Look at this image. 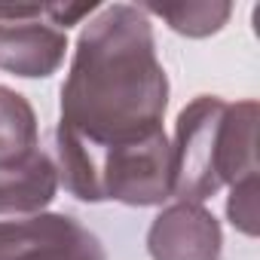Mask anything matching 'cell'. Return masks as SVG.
Here are the masks:
<instances>
[{
  "mask_svg": "<svg viewBox=\"0 0 260 260\" xmlns=\"http://www.w3.org/2000/svg\"><path fill=\"white\" fill-rule=\"evenodd\" d=\"M55 159L43 150L22 156L19 162L0 166V217L43 214L58 193Z\"/></svg>",
  "mask_w": 260,
  "mask_h": 260,
  "instance_id": "5b68a950",
  "label": "cell"
},
{
  "mask_svg": "<svg viewBox=\"0 0 260 260\" xmlns=\"http://www.w3.org/2000/svg\"><path fill=\"white\" fill-rule=\"evenodd\" d=\"M166 107L169 77L147 13L128 4L104 7L77 37L55 141L83 150L128 144L162 128Z\"/></svg>",
  "mask_w": 260,
  "mask_h": 260,
  "instance_id": "6da1fadb",
  "label": "cell"
},
{
  "mask_svg": "<svg viewBox=\"0 0 260 260\" xmlns=\"http://www.w3.org/2000/svg\"><path fill=\"white\" fill-rule=\"evenodd\" d=\"M77 217L71 214H34L0 220V260H37L43 248H49L58 236H64Z\"/></svg>",
  "mask_w": 260,
  "mask_h": 260,
  "instance_id": "8992f818",
  "label": "cell"
},
{
  "mask_svg": "<svg viewBox=\"0 0 260 260\" xmlns=\"http://www.w3.org/2000/svg\"><path fill=\"white\" fill-rule=\"evenodd\" d=\"M220 223L199 202L162 208L147 230V251L153 260H220Z\"/></svg>",
  "mask_w": 260,
  "mask_h": 260,
  "instance_id": "277c9868",
  "label": "cell"
},
{
  "mask_svg": "<svg viewBox=\"0 0 260 260\" xmlns=\"http://www.w3.org/2000/svg\"><path fill=\"white\" fill-rule=\"evenodd\" d=\"M226 217L239 233L257 236V175H248L230 187Z\"/></svg>",
  "mask_w": 260,
  "mask_h": 260,
  "instance_id": "30bf717a",
  "label": "cell"
},
{
  "mask_svg": "<svg viewBox=\"0 0 260 260\" xmlns=\"http://www.w3.org/2000/svg\"><path fill=\"white\" fill-rule=\"evenodd\" d=\"M37 113L25 95L10 86H0V166L19 162L37 150Z\"/></svg>",
  "mask_w": 260,
  "mask_h": 260,
  "instance_id": "52a82bcc",
  "label": "cell"
},
{
  "mask_svg": "<svg viewBox=\"0 0 260 260\" xmlns=\"http://www.w3.org/2000/svg\"><path fill=\"white\" fill-rule=\"evenodd\" d=\"M144 13H153L159 19L169 22L172 31L184 34V37H208L217 34L233 7L223 4V0H187V4H144Z\"/></svg>",
  "mask_w": 260,
  "mask_h": 260,
  "instance_id": "ba28073f",
  "label": "cell"
},
{
  "mask_svg": "<svg viewBox=\"0 0 260 260\" xmlns=\"http://www.w3.org/2000/svg\"><path fill=\"white\" fill-rule=\"evenodd\" d=\"M37 260H107V251L101 239L77 220L64 236H58L49 248H43Z\"/></svg>",
  "mask_w": 260,
  "mask_h": 260,
  "instance_id": "9c48e42d",
  "label": "cell"
},
{
  "mask_svg": "<svg viewBox=\"0 0 260 260\" xmlns=\"http://www.w3.org/2000/svg\"><path fill=\"white\" fill-rule=\"evenodd\" d=\"M43 19L46 7L0 4V71L43 80L61 68L68 34Z\"/></svg>",
  "mask_w": 260,
  "mask_h": 260,
  "instance_id": "3957f363",
  "label": "cell"
},
{
  "mask_svg": "<svg viewBox=\"0 0 260 260\" xmlns=\"http://www.w3.org/2000/svg\"><path fill=\"white\" fill-rule=\"evenodd\" d=\"M172 175V199L199 205L220 187L257 175V101L193 98L175 122Z\"/></svg>",
  "mask_w": 260,
  "mask_h": 260,
  "instance_id": "7a4b0ae2",
  "label": "cell"
}]
</instances>
